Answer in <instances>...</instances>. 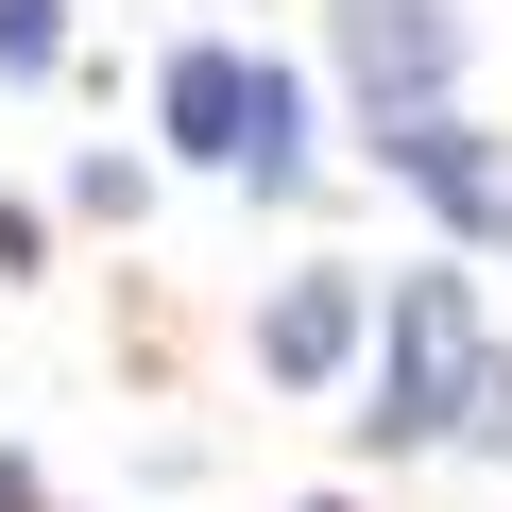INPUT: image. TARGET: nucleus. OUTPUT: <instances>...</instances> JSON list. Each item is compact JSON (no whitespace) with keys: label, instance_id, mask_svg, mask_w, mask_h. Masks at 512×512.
I'll return each instance as SVG.
<instances>
[{"label":"nucleus","instance_id":"obj_1","mask_svg":"<svg viewBox=\"0 0 512 512\" xmlns=\"http://www.w3.org/2000/svg\"><path fill=\"white\" fill-rule=\"evenodd\" d=\"M478 376H495L478 274H461V256H410L393 308H376V359H359V444H461L478 427Z\"/></svg>","mask_w":512,"mask_h":512},{"label":"nucleus","instance_id":"obj_2","mask_svg":"<svg viewBox=\"0 0 512 512\" xmlns=\"http://www.w3.org/2000/svg\"><path fill=\"white\" fill-rule=\"evenodd\" d=\"M325 35H342L359 137H393V120H444V103H461V18H444V0H325Z\"/></svg>","mask_w":512,"mask_h":512},{"label":"nucleus","instance_id":"obj_6","mask_svg":"<svg viewBox=\"0 0 512 512\" xmlns=\"http://www.w3.org/2000/svg\"><path fill=\"white\" fill-rule=\"evenodd\" d=\"M69 69V0H0V86H52Z\"/></svg>","mask_w":512,"mask_h":512},{"label":"nucleus","instance_id":"obj_8","mask_svg":"<svg viewBox=\"0 0 512 512\" xmlns=\"http://www.w3.org/2000/svg\"><path fill=\"white\" fill-rule=\"evenodd\" d=\"M0 512H52V495H35V461H0Z\"/></svg>","mask_w":512,"mask_h":512},{"label":"nucleus","instance_id":"obj_5","mask_svg":"<svg viewBox=\"0 0 512 512\" xmlns=\"http://www.w3.org/2000/svg\"><path fill=\"white\" fill-rule=\"evenodd\" d=\"M376 274H342V256H308V274L274 291V308H256V376H274V393H325L342 359H376Z\"/></svg>","mask_w":512,"mask_h":512},{"label":"nucleus","instance_id":"obj_4","mask_svg":"<svg viewBox=\"0 0 512 512\" xmlns=\"http://www.w3.org/2000/svg\"><path fill=\"white\" fill-rule=\"evenodd\" d=\"M376 171H393V188H427L444 256L512 239V137H495V120H461V103H444V120H393V137H376Z\"/></svg>","mask_w":512,"mask_h":512},{"label":"nucleus","instance_id":"obj_7","mask_svg":"<svg viewBox=\"0 0 512 512\" xmlns=\"http://www.w3.org/2000/svg\"><path fill=\"white\" fill-rule=\"evenodd\" d=\"M461 444H478V461H512V359L478 376V427H461Z\"/></svg>","mask_w":512,"mask_h":512},{"label":"nucleus","instance_id":"obj_3","mask_svg":"<svg viewBox=\"0 0 512 512\" xmlns=\"http://www.w3.org/2000/svg\"><path fill=\"white\" fill-rule=\"evenodd\" d=\"M274 52H239V35H188L171 69H154V120H171V154H205V171H239L256 188V154H274Z\"/></svg>","mask_w":512,"mask_h":512}]
</instances>
